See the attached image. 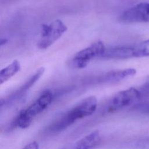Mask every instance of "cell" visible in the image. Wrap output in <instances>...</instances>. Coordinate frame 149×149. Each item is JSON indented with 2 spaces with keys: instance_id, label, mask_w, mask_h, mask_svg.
<instances>
[{
  "instance_id": "9",
  "label": "cell",
  "mask_w": 149,
  "mask_h": 149,
  "mask_svg": "<svg viewBox=\"0 0 149 149\" xmlns=\"http://www.w3.org/2000/svg\"><path fill=\"white\" fill-rule=\"evenodd\" d=\"M134 57L133 47H115L105 49L101 58L109 59H127Z\"/></svg>"
},
{
  "instance_id": "13",
  "label": "cell",
  "mask_w": 149,
  "mask_h": 149,
  "mask_svg": "<svg viewBox=\"0 0 149 149\" xmlns=\"http://www.w3.org/2000/svg\"><path fill=\"white\" fill-rule=\"evenodd\" d=\"M138 89L140 93L142 100L149 97V76H148L144 84Z\"/></svg>"
},
{
  "instance_id": "3",
  "label": "cell",
  "mask_w": 149,
  "mask_h": 149,
  "mask_svg": "<svg viewBox=\"0 0 149 149\" xmlns=\"http://www.w3.org/2000/svg\"><path fill=\"white\" fill-rule=\"evenodd\" d=\"M66 24L60 20H55L49 24H43L38 47L45 49L55 43L67 30Z\"/></svg>"
},
{
  "instance_id": "6",
  "label": "cell",
  "mask_w": 149,
  "mask_h": 149,
  "mask_svg": "<svg viewBox=\"0 0 149 149\" xmlns=\"http://www.w3.org/2000/svg\"><path fill=\"white\" fill-rule=\"evenodd\" d=\"M125 23H141L149 22V3L141 2L126 10L120 16Z\"/></svg>"
},
{
  "instance_id": "2",
  "label": "cell",
  "mask_w": 149,
  "mask_h": 149,
  "mask_svg": "<svg viewBox=\"0 0 149 149\" xmlns=\"http://www.w3.org/2000/svg\"><path fill=\"white\" fill-rule=\"evenodd\" d=\"M53 97L51 91L44 92L34 102L19 113L15 121V125L22 129L27 127L31 124L33 118L50 105Z\"/></svg>"
},
{
  "instance_id": "14",
  "label": "cell",
  "mask_w": 149,
  "mask_h": 149,
  "mask_svg": "<svg viewBox=\"0 0 149 149\" xmlns=\"http://www.w3.org/2000/svg\"><path fill=\"white\" fill-rule=\"evenodd\" d=\"M136 109L146 115H149V102H143L135 104Z\"/></svg>"
},
{
  "instance_id": "10",
  "label": "cell",
  "mask_w": 149,
  "mask_h": 149,
  "mask_svg": "<svg viewBox=\"0 0 149 149\" xmlns=\"http://www.w3.org/2000/svg\"><path fill=\"white\" fill-rule=\"evenodd\" d=\"M20 64L17 60L13 61L10 64L2 69L0 72V84L7 81L20 70Z\"/></svg>"
},
{
  "instance_id": "4",
  "label": "cell",
  "mask_w": 149,
  "mask_h": 149,
  "mask_svg": "<svg viewBox=\"0 0 149 149\" xmlns=\"http://www.w3.org/2000/svg\"><path fill=\"white\" fill-rule=\"evenodd\" d=\"M105 49L106 48L102 41H95L88 47L77 52L72 58L71 63L75 68H84L92 59L101 57Z\"/></svg>"
},
{
  "instance_id": "11",
  "label": "cell",
  "mask_w": 149,
  "mask_h": 149,
  "mask_svg": "<svg viewBox=\"0 0 149 149\" xmlns=\"http://www.w3.org/2000/svg\"><path fill=\"white\" fill-rule=\"evenodd\" d=\"M45 71V69L44 67H41L39 68L31 76H30L25 82L13 94V97H18L19 95L22 94L23 93L26 91L29 88H30L34 84H35L39 79L41 77V76L44 74Z\"/></svg>"
},
{
  "instance_id": "1",
  "label": "cell",
  "mask_w": 149,
  "mask_h": 149,
  "mask_svg": "<svg viewBox=\"0 0 149 149\" xmlns=\"http://www.w3.org/2000/svg\"><path fill=\"white\" fill-rule=\"evenodd\" d=\"M97 106V100L94 96H90L83 100L68 112L54 126V129L61 130L71 125L77 119L93 114Z\"/></svg>"
},
{
  "instance_id": "5",
  "label": "cell",
  "mask_w": 149,
  "mask_h": 149,
  "mask_svg": "<svg viewBox=\"0 0 149 149\" xmlns=\"http://www.w3.org/2000/svg\"><path fill=\"white\" fill-rule=\"evenodd\" d=\"M142 100L140 93L138 88L131 87L116 93L109 102L110 111L118 110L133 104H136Z\"/></svg>"
},
{
  "instance_id": "16",
  "label": "cell",
  "mask_w": 149,
  "mask_h": 149,
  "mask_svg": "<svg viewBox=\"0 0 149 149\" xmlns=\"http://www.w3.org/2000/svg\"><path fill=\"white\" fill-rule=\"evenodd\" d=\"M7 42V40L6 39H1V46H2V45H4L5 44H6Z\"/></svg>"
},
{
  "instance_id": "8",
  "label": "cell",
  "mask_w": 149,
  "mask_h": 149,
  "mask_svg": "<svg viewBox=\"0 0 149 149\" xmlns=\"http://www.w3.org/2000/svg\"><path fill=\"white\" fill-rule=\"evenodd\" d=\"M99 132L94 130L79 140L68 149H91L100 142Z\"/></svg>"
},
{
  "instance_id": "7",
  "label": "cell",
  "mask_w": 149,
  "mask_h": 149,
  "mask_svg": "<svg viewBox=\"0 0 149 149\" xmlns=\"http://www.w3.org/2000/svg\"><path fill=\"white\" fill-rule=\"evenodd\" d=\"M136 70L133 68L113 70L102 74L98 77V80L100 82L113 83L122 81L126 78L133 76Z\"/></svg>"
},
{
  "instance_id": "15",
  "label": "cell",
  "mask_w": 149,
  "mask_h": 149,
  "mask_svg": "<svg viewBox=\"0 0 149 149\" xmlns=\"http://www.w3.org/2000/svg\"><path fill=\"white\" fill-rule=\"evenodd\" d=\"M38 148H39L38 144L36 141H33L27 144L22 149H38Z\"/></svg>"
},
{
  "instance_id": "12",
  "label": "cell",
  "mask_w": 149,
  "mask_h": 149,
  "mask_svg": "<svg viewBox=\"0 0 149 149\" xmlns=\"http://www.w3.org/2000/svg\"><path fill=\"white\" fill-rule=\"evenodd\" d=\"M134 57H145L149 56V39L133 47Z\"/></svg>"
}]
</instances>
